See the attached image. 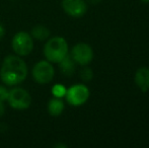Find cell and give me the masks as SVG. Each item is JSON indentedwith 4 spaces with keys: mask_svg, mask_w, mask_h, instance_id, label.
I'll return each mask as SVG.
<instances>
[{
    "mask_svg": "<svg viewBox=\"0 0 149 148\" xmlns=\"http://www.w3.org/2000/svg\"><path fill=\"white\" fill-rule=\"evenodd\" d=\"M28 76L26 63L15 55H9L4 59L0 70L1 80L9 86L20 84Z\"/></svg>",
    "mask_w": 149,
    "mask_h": 148,
    "instance_id": "cell-1",
    "label": "cell"
},
{
    "mask_svg": "<svg viewBox=\"0 0 149 148\" xmlns=\"http://www.w3.org/2000/svg\"><path fill=\"white\" fill-rule=\"evenodd\" d=\"M44 55L46 59L52 63H59L68 55V44L62 37L51 38L44 47Z\"/></svg>",
    "mask_w": 149,
    "mask_h": 148,
    "instance_id": "cell-2",
    "label": "cell"
},
{
    "mask_svg": "<svg viewBox=\"0 0 149 148\" xmlns=\"http://www.w3.org/2000/svg\"><path fill=\"white\" fill-rule=\"evenodd\" d=\"M7 101L9 106L14 110L22 111L30 108L31 104V94L22 87H15L8 93Z\"/></svg>",
    "mask_w": 149,
    "mask_h": 148,
    "instance_id": "cell-3",
    "label": "cell"
},
{
    "mask_svg": "<svg viewBox=\"0 0 149 148\" xmlns=\"http://www.w3.org/2000/svg\"><path fill=\"white\" fill-rule=\"evenodd\" d=\"M12 49L18 56H26L33 49V37L26 32H19L12 39Z\"/></svg>",
    "mask_w": 149,
    "mask_h": 148,
    "instance_id": "cell-4",
    "label": "cell"
},
{
    "mask_svg": "<svg viewBox=\"0 0 149 148\" xmlns=\"http://www.w3.org/2000/svg\"><path fill=\"white\" fill-rule=\"evenodd\" d=\"M33 78L40 84H47L51 82L55 75V70L49 61H40L33 66Z\"/></svg>",
    "mask_w": 149,
    "mask_h": 148,
    "instance_id": "cell-5",
    "label": "cell"
},
{
    "mask_svg": "<svg viewBox=\"0 0 149 148\" xmlns=\"http://www.w3.org/2000/svg\"><path fill=\"white\" fill-rule=\"evenodd\" d=\"M66 99L68 104L74 107L83 105L89 97V89L84 84H76L66 90Z\"/></svg>",
    "mask_w": 149,
    "mask_h": 148,
    "instance_id": "cell-6",
    "label": "cell"
},
{
    "mask_svg": "<svg viewBox=\"0 0 149 148\" xmlns=\"http://www.w3.org/2000/svg\"><path fill=\"white\" fill-rule=\"evenodd\" d=\"M71 57L79 65H87L93 58V52L89 45L86 43H78L72 48Z\"/></svg>",
    "mask_w": 149,
    "mask_h": 148,
    "instance_id": "cell-7",
    "label": "cell"
},
{
    "mask_svg": "<svg viewBox=\"0 0 149 148\" xmlns=\"http://www.w3.org/2000/svg\"><path fill=\"white\" fill-rule=\"evenodd\" d=\"M62 7L68 15L72 17H81L87 10L84 0H62Z\"/></svg>",
    "mask_w": 149,
    "mask_h": 148,
    "instance_id": "cell-8",
    "label": "cell"
},
{
    "mask_svg": "<svg viewBox=\"0 0 149 148\" xmlns=\"http://www.w3.org/2000/svg\"><path fill=\"white\" fill-rule=\"evenodd\" d=\"M135 83L143 92L149 89V68L140 67L135 73Z\"/></svg>",
    "mask_w": 149,
    "mask_h": 148,
    "instance_id": "cell-9",
    "label": "cell"
},
{
    "mask_svg": "<svg viewBox=\"0 0 149 148\" xmlns=\"http://www.w3.org/2000/svg\"><path fill=\"white\" fill-rule=\"evenodd\" d=\"M64 101L61 97H53L48 103V112L51 116L58 117L64 111Z\"/></svg>",
    "mask_w": 149,
    "mask_h": 148,
    "instance_id": "cell-10",
    "label": "cell"
},
{
    "mask_svg": "<svg viewBox=\"0 0 149 148\" xmlns=\"http://www.w3.org/2000/svg\"><path fill=\"white\" fill-rule=\"evenodd\" d=\"M60 70L65 76H72L75 72V61L72 59L70 55H66V57L63 58L59 62Z\"/></svg>",
    "mask_w": 149,
    "mask_h": 148,
    "instance_id": "cell-11",
    "label": "cell"
},
{
    "mask_svg": "<svg viewBox=\"0 0 149 148\" xmlns=\"http://www.w3.org/2000/svg\"><path fill=\"white\" fill-rule=\"evenodd\" d=\"M31 36L39 41H45L46 39L50 37V30L45 26L38 24L31 28Z\"/></svg>",
    "mask_w": 149,
    "mask_h": 148,
    "instance_id": "cell-12",
    "label": "cell"
},
{
    "mask_svg": "<svg viewBox=\"0 0 149 148\" xmlns=\"http://www.w3.org/2000/svg\"><path fill=\"white\" fill-rule=\"evenodd\" d=\"M66 90L67 89L65 88L63 85L56 84V85H54L53 88H52V93H53V95L55 97H61V99H62V97H65V94H66Z\"/></svg>",
    "mask_w": 149,
    "mask_h": 148,
    "instance_id": "cell-13",
    "label": "cell"
},
{
    "mask_svg": "<svg viewBox=\"0 0 149 148\" xmlns=\"http://www.w3.org/2000/svg\"><path fill=\"white\" fill-rule=\"evenodd\" d=\"M80 77L82 78L83 81H89L93 77V73H92V70L88 67H84L80 72Z\"/></svg>",
    "mask_w": 149,
    "mask_h": 148,
    "instance_id": "cell-14",
    "label": "cell"
},
{
    "mask_svg": "<svg viewBox=\"0 0 149 148\" xmlns=\"http://www.w3.org/2000/svg\"><path fill=\"white\" fill-rule=\"evenodd\" d=\"M8 93H9V91H8L4 86H1V85H0V101H7Z\"/></svg>",
    "mask_w": 149,
    "mask_h": 148,
    "instance_id": "cell-15",
    "label": "cell"
},
{
    "mask_svg": "<svg viewBox=\"0 0 149 148\" xmlns=\"http://www.w3.org/2000/svg\"><path fill=\"white\" fill-rule=\"evenodd\" d=\"M5 113V106H4V101H0V117H2Z\"/></svg>",
    "mask_w": 149,
    "mask_h": 148,
    "instance_id": "cell-16",
    "label": "cell"
},
{
    "mask_svg": "<svg viewBox=\"0 0 149 148\" xmlns=\"http://www.w3.org/2000/svg\"><path fill=\"white\" fill-rule=\"evenodd\" d=\"M4 35H5V28H4L3 24H0V39H2L4 37Z\"/></svg>",
    "mask_w": 149,
    "mask_h": 148,
    "instance_id": "cell-17",
    "label": "cell"
},
{
    "mask_svg": "<svg viewBox=\"0 0 149 148\" xmlns=\"http://www.w3.org/2000/svg\"><path fill=\"white\" fill-rule=\"evenodd\" d=\"M88 1L92 4H97V3H100L102 0H88Z\"/></svg>",
    "mask_w": 149,
    "mask_h": 148,
    "instance_id": "cell-18",
    "label": "cell"
},
{
    "mask_svg": "<svg viewBox=\"0 0 149 148\" xmlns=\"http://www.w3.org/2000/svg\"><path fill=\"white\" fill-rule=\"evenodd\" d=\"M142 2H144V3H149V0H141Z\"/></svg>",
    "mask_w": 149,
    "mask_h": 148,
    "instance_id": "cell-19",
    "label": "cell"
}]
</instances>
